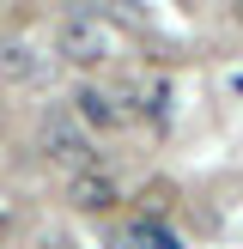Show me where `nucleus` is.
Listing matches in <instances>:
<instances>
[{
  "mask_svg": "<svg viewBox=\"0 0 243 249\" xmlns=\"http://www.w3.org/2000/svg\"><path fill=\"white\" fill-rule=\"evenodd\" d=\"M55 55L73 61V67H97V61L109 55V31L91 12H67V18L55 24Z\"/></svg>",
  "mask_w": 243,
  "mask_h": 249,
  "instance_id": "nucleus-1",
  "label": "nucleus"
},
{
  "mask_svg": "<svg viewBox=\"0 0 243 249\" xmlns=\"http://www.w3.org/2000/svg\"><path fill=\"white\" fill-rule=\"evenodd\" d=\"M36 146H43V158L49 164H61V170H97V152H91V134H79L73 122H43V134H36Z\"/></svg>",
  "mask_w": 243,
  "mask_h": 249,
  "instance_id": "nucleus-2",
  "label": "nucleus"
},
{
  "mask_svg": "<svg viewBox=\"0 0 243 249\" xmlns=\"http://www.w3.org/2000/svg\"><path fill=\"white\" fill-rule=\"evenodd\" d=\"M122 104H116V91H109V85H91L85 79L79 91H73V128L79 134H109V128H122Z\"/></svg>",
  "mask_w": 243,
  "mask_h": 249,
  "instance_id": "nucleus-3",
  "label": "nucleus"
},
{
  "mask_svg": "<svg viewBox=\"0 0 243 249\" xmlns=\"http://www.w3.org/2000/svg\"><path fill=\"white\" fill-rule=\"evenodd\" d=\"M67 201H73V213H116L122 207V189H116V177H104V170H79V177L67 182Z\"/></svg>",
  "mask_w": 243,
  "mask_h": 249,
  "instance_id": "nucleus-4",
  "label": "nucleus"
},
{
  "mask_svg": "<svg viewBox=\"0 0 243 249\" xmlns=\"http://www.w3.org/2000/svg\"><path fill=\"white\" fill-rule=\"evenodd\" d=\"M43 73V49L31 36H0V79L6 85H31Z\"/></svg>",
  "mask_w": 243,
  "mask_h": 249,
  "instance_id": "nucleus-5",
  "label": "nucleus"
},
{
  "mask_svg": "<svg viewBox=\"0 0 243 249\" xmlns=\"http://www.w3.org/2000/svg\"><path fill=\"white\" fill-rule=\"evenodd\" d=\"M140 207H146V213H164V207H170V182H146V189H140Z\"/></svg>",
  "mask_w": 243,
  "mask_h": 249,
  "instance_id": "nucleus-6",
  "label": "nucleus"
},
{
  "mask_svg": "<svg viewBox=\"0 0 243 249\" xmlns=\"http://www.w3.org/2000/svg\"><path fill=\"white\" fill-rule=\"evenodd\" d=\"M12 219H18V207H12V195L0 189V231H12Z\"/></svg>",
  "mask_w": 243,
  "mask_h": 249,
  "instance_id": "nucleus-7",
  "label": "nucleus"
}]
</instances>
